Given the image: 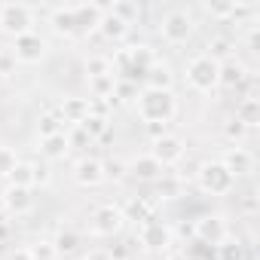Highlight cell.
Wrapping results in <instances>:
<instances>
[{
	"instance_id": "33",
	"label": "cell",
	"mask_w": 260,
	"mask_h": 260,
	"mask_svg": "<svg viewBox=\"0 0 260 260\" xmlns=\"http://www.w3.org/2000/svg\"><path fill=\"white\" fill-rule=\"evenodd\" d=\"M113 89H116V77H98V80H89V92H92V98L113 101Z\"/></svg>"
},
{
	"instance_id": "44",
	"label": "cell",
	"mask_w": 260,
	"mask_h": 260,
	"mask_svg": "<svg viewBox=\"0 0 260 260\" xmlns=\"http://www.w3.org/2000/svg\"><path fill=\"white\" fill-rule=\"evenodd\" d=\"M83 260H110V254H107V248H92Z\"/></svg>"
},
{
	"instance_id": "36",
	"label": "cell",
	"mask_w": 260,
	"mask_h": 260,
	"mask_svg": "<svg viewBox=\"0 0 260 260\" xmlns=\"http://www.w3.org/2000/svg\"><path fill=\"white\" fill-rule=\"evenodd\" d=\"M31 181H34V162H19L10 175V184L16 187H31Z\"/></svg>"
},
{
	"instance_id": "10",
	"label": "cell",
	"mask_w": 260,
	"mask_h": 260,
	"mask_svg": "<svg viewBox=\"0 0 260 260\" xmlns=\"http://www.w3.org/2000/svg\"><path fill=\"white\" fill-rule=\"evenodd\" d=\"M138 239H141V245H144L147 251H166V248L172 245V230H169L162 220L150 217L147 223L138 226Z\"/></svg>"
},
{
	"instance_id": "6",
	"label": "cell",
	"mask_w": 260,
	"mask_h": 260,
	"mask_svg": "<svg viewBox=\"0 0 260 260\" xmlns=\"http://www.w3.org/2000/svg\"><path fill=\"white\" fill-rule=\"evenodd\" d=\"M10 52H13L16 64H40L46 58V52H49V43L37 31H28V34H22V37L13 40V49Z\"/></svg>"
},
{
	"instance_id": "47",
	"label": "cell",
	"mask_w": 260,
	"mask_h": 260,
	"mask_svg": "<svg viewBox=\"0 0 260 260\" xmlns=\"http://www.w3.org/2000/svg\"><path fill=\"white\" fill-rule=\"evenodd\" d=\"M187 260H196V257H187Z\"/></svg>"
},
{
	"instance_id": "20",
	"label": "cell",
	"mask_w": 260,
	"mask_h": 260,
	"mask_svg": "<svg viewBox=\"0 0 260 260\" xmlns=\"http://www.w3.org/2000/svg\"><path fill=\"white\" fill-rule=\"evenodd\" d=\"M52 245H55V251H58V257L64 254H77L80 251V245H83V233H77L74 226H58V233H55V239H52Z\"/></svg>"
},
{
	"instance_id": "30",
	"label": "cell",
	"mask_w": 260,
	"mask_h": 260,
	"mask_svg": "<svg viewBox=\"0 0 260 260\" xmlns=\"http://www.w3.org/2000/svg\"><path fill=\"white\" fill-rule=\"evenodd\" d=\"M61 113L58 110H46L40 119H37V132H40V138H49V135H58V132H64L61 128Z\"/></svg>"
},
{
	"instance_id": "7",
	"label": "cell",
	"mask_w": 260,
	"mask_h": 260,
	"mask_svg": "<svg viewBox=\"0 0 260 260\" xmlns=\"http://www.w3.org/2000/svg\"><path fill=\"white\" fill-rule=\"evenodd\" d=\"M184 153H187V141H184L181 135H172V132H166L162 138H156V141H153V147H150V156H153L162 169H169V166L181 162V159H184Z\"/></svg>"
},
{
	"instance_id": "28",
	"label": "cell",
	"mask_w": 260,
	"mask_h": 260,
	"mask_svg": "<svg viewBox=\"0 0 260 260\" xmlns=\"http://www.w3.org/2000/svg\"><path fill=\"white\" fill-rule=\"evenodd\" d=\"M214 254H217V260H242L245 257V245H242V239L226 236L220 245H214Z\"/></svg>"
},
{
	"instance_id": "40",
	"label": "cell",
	"mask_w": 260,
	"mask_h": 260,
	"mask_svg": "<svg viewBox=\"0 0 260 260\" xmlns=\"http://www.w3.org/2000/svg\"><path fill=\"white\" fill-rule=\"evenodd\" d=\"M13 74H16V58H13V52H10V49H4V52H0V77L10 80Z\"/></svg>"
},
{
	"instance_id": "3",
	"label": "cell",
	"mask_w": 260,
	"mask_h": 260,
	"mask_svg": "<svg viewBox=\"0 0 260 260\" xmlns=\"http://www.w3.org/2000/svg\"><path fill=\"white\" fill-rule=\"evenodd\" d=\"M28 31H34V10L28 4H0V34L16 40Z\"/></svg>"
},
{
	"instance_id": "24",
	"label": "cell",
	"mask_w": 260,
	"mask_h": 260,
	"mask_svg": "<svg viewBox=\"0 0 260 260\" xmlns=\"http://www.w3.org/2000/svg\"><path fill=\"white\" fill-rule=\"evenodd\" d=\"M40 153L46 159H64L71 153V144H68V135L58 132V135H49V138H40Z\"/></svg>"
},
{
	"instance_id": "21",
	"label": "cell",
	"mask_w": 260,
	"mask_h": 260,
	"mask_svg": "<svg viewBox=\"0 0 260 260\" xmlns=\"http://www.w3.org/2000/svg\"><path fill=\"white\" fill-rule=\"evenodd\" d=\"M122 217L141 226V223H147V220L153 217V202H150V199H144V196H135V199H128V205L122 208Z\"/></svg>"
},
{
	"instance_id": "17",
	"label": "cell",
	"mask_w": 260,
	"mask_h": 260,
	"mask_svg": "<svg viewBox=\"0 0 260 260\" xmlns=\"http://www.w3.org/2000/svg\"><path fill=\"white\" fill-rule=\"evenodd\" d=\"M128 175H132V178H138L141 184H156L162 175H166V169L147 153V156H138L135 162H128Z\"/></svg>"
},
{
	"instance_id": "15",
	"label": "cell",
	"mask_w": 260,
	"mask_h": 260,
	"mask_svg": "<svg viewBox=\"0 0 260 260\" xmlns=\"http://www.w3.org/2000/svg\"><path fill=\"white\" fill-rule=\"evenodd\" d=\"M74 181L80 187H98L104 181V169H101V159L98 156H83L77 159L74 166Z\"/></svg>"
},
{
	"instance_id": "2",
	"label": "cell",
	"mask_w": 260,
	"mask_h": 260,
	"mask_svg": "<svg viewBox=\"0 0 260 260\" xmlns=\"http://www.w3.org/2000/svg\"><path fill=\"white\" fill-rule=\"evenodd\" d=\"M196 184H199V190L208 193V196H226V193H233L236 178L226 172V166H223L220 159H208V162H199V169H196Z\"/></svg>"
},
{
	"instance_id": "23",
	"label": "cell",
	"mask_w": 260,
	"mask_h": 260,
	"mask_svg": "<svg viewBox=\"0 0 260 260\" xmlns=\"http://www.w3.org/2000/svg\"><path fill=\"white\" fill-rule=\"evenodd\" d=\"M236 119L245 125V128H254L260 122V98L257 95H248L236 104Z\"/></svg>"
},
{
	"instance_id": "29",
	"label": "cell",
	"mask_w": 260,
	"mask_h": 260,
	"mask_svg": "<svg viewBox=\"0 0 260 260\" xmlns=\"http://www.w3.org/2000/svg\"><path fill=\"white\" fill-rule=\"evenodd\" d=\"M101 169H104V181L119 184V181H125V178H128V162H125V159H119V156L101 159Z\"/></svg>"
},
{
	"instance_id": "42",
	"label": "cell",
	"mask_w": 260,
	"mask_h": 260,
	"mask_svg": "<svg viewBox=\"0 0 260 260\" xmlns=\"http://www.w3.org/2000/svg\"><path fill=\"white\" fill-rule=\"evenodd\" d=\"M233 4H205V13H211L214 19H230Z\"/></svg>"
},
{
	"instance_id": "11",
	"label": "cell",
	"mask_w": 260,
	"mask_h": 260,
	"mask_svg": "<svg viewBox=\"0 0 260 260\" xmlns=\"http://www.w3.org/2000/svg\"><path fill=\"white\" fill-rule=\"evenodd\" d=\"M144 89H153V92H172V86H175V71H172V64L169 61H153L147 71H144Z\"/></svg>"
},
{
	"instance_id": "4",
	"label": "cell",
	"mask_w": 260,
	"mask_h": 260,
	"mask_svg": "<svg viewBox=\"0 0 260 260\" xmlns=\"http://www.w3.org/2000/svg\"><path fill=\"white\" fill-rule=\"evenodd\" d=\"M193 31H196V25H193V16H190L187 10H172V13H166L162 22H159V34H162V40H166L169 46L187 43V40L193 37Z\"/></svg>"
},
{
	"instance_id": "41",
	"label": "cell",
	"mask_w": 260,
	"mask_h": 260,
	"mask_svg": "<svg viewBox=\"0 0 260 260\" xmlns=\"http://www.w3.org/2000/svg\"><path fill=\"white\" fill-rule=\"evenodd\" d=\"M49 181H52L49 169H46V166H37V162H34V181H31V187H46Z\"/></svg>"
},
{
	"instance_id": "19",
	"label": "cell",
	"mask_w": 260,
	"mask_h": 260,
	"mask_svg": "<svg viewBox=\"0 0 260 260\" xmlns=\"http://www.w3.org/2000/svg\"><path fill=\"white\" fill-rule=\"evenodd\" d=\"M58 113H61V119H64V122H74V125H80V122L89 116V98L71 95V98H64V101H61Z\"/></svg>"
},
{
	"instance_id": "35",
	"label": "cell",
	"mask_w": 260,
	"mask_h": 260,
	"mask_svg": "<svg viewBox=\"0 0 260 260\" xmlns=\"http://www.w3.org/2000/svg\"><path fill=\"white\" fill-rule=\"evenodd\" d=\"M28 254H31V260H58L55 245H52V242H46V239H40V242L28 245Z\"/></svg>"
},
{
	"instance_id": "38",
	"label": "cell",
	"mask_w": 260,
	"mask_h": 260,
	"mask_svg": "<svg viewBox=\"0 0 260 260\" xmlns=\"http://www.w3.org/2000/svg\"><path fill=\"white\" fill-rule=\"evenodd\" d=\"M16 166H19V159H16V150H10V147H0V178H10Z\"/></svg>"
},
{
	"instance_id": "1",
	"label": "cell",
	"mask_w": 260,
	"mask_h": 260,
	"mask_svg": "<svg viewBox=\"0 0 260 260\" xmlns=\"http://www.w3.org/2000/svg\"><path fill=\"white\" fill-rule=\"evenodd\" d=\"M135 110L141 116V122H172L175 113H178V98L172 92H153V89H144L138 92L135 98Z\"/></svg>"
},
{
	"instance_id": "39",
	"label": "cell",
	"mask_w": 260,
	"mask_h": 260,
	"mask_svg": "<svg viewBox=\"0 0 260 260\" xmlns=\"http://www.w3.org/2000/svg\"><path fill=\"white\" fill-rule=\"evenodd\" d=\"M248 132H251V128H245V125H242V122H239L236 116H233V119H230V122L223 125V135H226L230 141H236V144H239V141H242V138H245Z\"/></svg>"
},
{
	"instance_id": "26",
	"label": "cell",
	"mask_w": 260,
	"mask_h": 260,
	"mask_svg": "<svg viewBox=\"0 0 260 260\" xmlns=\"http://www.w3.org/2000/svg\"><path fill=\"white\" fill-rule=\"evenodd\" d=\"M184 193V178L181 175H162L156 181V199H178Z\"/></svg>"
},
{
	"instance_id": "34",
	"label": "cell",
	"mask_w": 260,
	"mask_h": 260,
	"mask_svg": "<svg viewBox=\"0 0 260 260\" xmlns=\"http://www.w3.org/2000/svg\"><path fill=\"white\" fill-rule=\"evenodd\" d=\"M239 214L245 217V220H254L257 214H260V196L251 190V193H245L242 199H239Z\"/></svg>"
},
{
	"instance_id": "5",
	"label": "cell",
	"mask_w": 260,
	"mask_h": 260,
	"mask_svg": "<svg viewBox=\"0 0 260 260\" xmlns=\"http://www.w3.org/2000/svg\"><path fill=\"white\" fill-rule=\"evenodd\" d=\"M217 61L214 58H208V55H193L190 61H187V83H190V89H196V92H211V89H217Z\"/></svg>"
},
{
	"instance_id": "22",
	"label": "cell",
	"mask_w": 260,
	"mask_h": 260,
	"mask_svg": "<svg viewBox=\"0 0 260 260\" xmlns=\"http://www.w3.org/2000/svg\"><path fill=\"white\" fill-rule=\"evenodd\" d=\"M98 34H101L104 40H110V43H119V40L128 34V25H125L122 19H116L113 13L104 10V16H101V22H98Z\"/></svg>"
},
{
	"instance_id": "27",
	"label": "cell",
	"mask_w": 260,
	"mask_h": 260,
	"mask_svg": "<svg viewBox=\"0 0 260 260\" xmlns=\"http://www.w3.org/2000/svg\"><path fill=\"white\" fill-rule=\"evenodd\" d=\"M86 77H89V80H98V77H116V71H113V58H107V55H89V58H86Z\"/></svg>"
},
{
	"instance_id": "12",
	"label": "cell",
	"mask_w": 260,
	"mask_h": 260,
	"mask_svg": "<svg viewBox=\"0 0 260 260\" xmlns=\"http://www.w3.org/2000/svg\"><path fill=\"white\" fill-rule=\"evenodd\" d=\"M0 202H4V208H7L10 214H16V217L28 214V211L34 208V196H31V187H16V184H10V187L4 190Z\"/></svg>"
},
{
	"instance_id": "8",
	"label": "cell",
	"mask_w": 260,
	"mask_h": 260,
	"mask_svg": "<svg viewBox=\"0 0 260 260\" xmlns=\"http://www.w3.org/2000/svg\"><path fill=\"white\" fill-rule=\"evenodd\" d=\"M89 220H92V233L95 236H116L119 230H122V223H125V217H122V208H116V205H98V208H92V214H89Z\"/></svg>"
},
{
	"instance_id": "25",
	"label": "cell",
	"mask_w": 260,
	"mask_h": 260,
	"mask_svg": "<svg viewBox=\"0 0 260 260\" xmlns=\"http://www.w3.org/2000/svg\"><path fill=\"white\" fill-rule=\"evenodd\" d=\"M233 49H236V43H233L230 37L217 34V37H211V40L205 43V52H202V55H208V58H214V61L220 64V61H230V58H233Z\"/></svg>"
},
{
	"instance_id": "37",
	"label": "cell",
	"mask_w": 260,
	"mask_h": 260,
	"mask_svg": "<svg viewBox=\"0 0 260 260\" xmlns=\"http://www.w3.org/2000/svg\"><path fill=\"white\" fill-rule=\"evenodd\" d=\"M132 98H138V83L116 80V89H113V104H116V101H132Z\"/></svg>"
},
{
	"instance_id": "46",
	"label": "cell",
	"mask_w": 260,
	"mask_h": 260,
	"mask_svg": "<svg viewBox=\"0 0 260 260\" xmlns=\"http://www.w3.org/2000/svg\"><path fill=\"white\" fill-rule=\"evenodd\" d=\"M7 233H10V226H7L4 220H0V239H7Z\"/></svg>"
},
{
	"instance_id": "14",
	"label": "cell",
	"mask_w": 260,
	"mask_h": 260,
	"mask_svg": "<svg viewBox=\"0 0 260 260\" xmlns=\"http://www.w3.org/2000/svg\"><path fill=\"white\" fill-rule=\"evenodd\" d=\"M220 162L226 166V172L233 175V178H239V175H251L254 172V153L248 150V147H230L223 156H220Z\"/></svg>"
},
{
	"instance_id": "18",
	"label": "cell",
	"mask_w": 260,
	"mask_h": 260,
	"mask_svg": "<svg viewBox=\"0 0 260 260\" xmlns=\"http://www.w3.org/2000/svg\"><path fill=\"white\" fill-rule=\"evenodd\" d=\"M49 25H52V31H55L58 37H77V34H80L71 7H55V10L49 13Z\"/></svg>"
},
{
	"instance_id": "13",
	"label": "cell",
	"mask_w": 260,
	"mask_h": 260,
	"mask_svg": "<svg viewBox=\"0 0 260 260\" xmlns=\"http://www.w3.org/2000/svg\"><path fill=\"white\" fill-rule=\"evenodd\" d=\"M245 80H248V68H245L236 55H233L230 61H220V68H217V86H220V89L236 92V89L245 86Z\"/></svg>"
},
{
	"instance_id": "9",
	"label": "cell",
	"mask_w": 260,
	"mask_h": 260,
	"mask_svg": "<svg viewBox=\"0 0 260 260\" xmlns=\"http://www.w3.org/2000/svg\"><path fill=\"white\" fill-rule=\"evenodd\" d=\"M193 236L202 242V245H220L230 230H226V220L220 214H202L196 223H193Z\"/></svg>"
},
{
	"instance_id": "43",
	"label": "cell",
	"mask_w": 260,
	"mask_h": 260,
	"mask_svg": "<svg viewBox=\"0 0 260 260\" xmlns=\"http://www.w3.org/2000/svg\"><path fill=\"white\" fill-rule=\"evenodd\" d=\"M144 128H147V135L156 141V138H162L166 132H169V125L166 122H144Z\"/></svg>"
},
{
	"instance_id": "32",
	"label": "cell",
	"mask_w": 260,
	"mask_h": 260,
	"mask_svg": "<svg viewBox=\"0 0 260 260\" xmlns=\"http://www.w3.org/2000/svg\"><path fill=\"white\" fill-rule=\"evenodd\" d=\"M80 128L86 132V138L89 141H98V138H104L107 135V128H110V119H104V116H86L83 122H80Z\"/></svg>"
},
{
	"instance_id": "31",
	"label": "cell",
	"mask_w": 260,
	"mask_h": 260,
	"mask_svg": "<svg viewBox=\"0 0 260 260\" xmlns=\"http://www.w3.org/2000/svg\"><path fill=\"white\" fill-rule=\"evenodd\" d=\"M107 13H113L116 19H122L128 28H132V22L141 16V7H138V4H132V0H116V4H110V7H107Z\"/></svg>"
},
{
	"instance_id": "16",
	"label": "cell",
	"mask_w": 260,
	"mask_h": 260,
	"mask_svg": "<svg viewBox=\"0 0 260 260\" xmlns=\"http://www.w3.org/2000/svg\"><path fill=\"white\" fill-rule=\"evenodd\" d=\"M74 22H77V31H98V22L104 16V4H74Z\"/></svg>"
},
{
	"instance_id": "48",
	"label": "cell",
	"mask_w": 260,
	"mask_h": 260,
	"mask_svg": "<svg viewBox=\"0 0 260 260\" xmlns=\"http://www.w3.org/2000/svg\"><path fill=\"white\" fill-rule=\"evenodd\" d=\"M0 83H4V77H0Z\"/></svg>"
},
{
	"instance_id": "45",
	"label": "cell",
	"mask_w": 260,
	"mask_h": 260,
	"mask_svg": "<svg viewBox=\"0 0 260 260\" xmlns=\"http://www.w3.org/2000/svg\"><path fill=\"white\" fill-rule=\"evenodd\" d=\"M10 260H31V254H28V248H16Z\"/></svg>"
}]
</instances>
